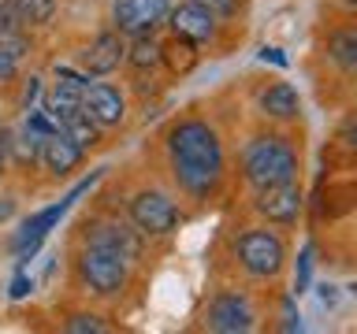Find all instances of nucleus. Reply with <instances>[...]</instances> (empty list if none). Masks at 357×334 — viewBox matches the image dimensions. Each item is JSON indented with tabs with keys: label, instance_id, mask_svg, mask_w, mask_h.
<instances>
[{
	"label": "nucleus",
	"instance_id": "f257e3e1",
	"mask_svg": "<svg viewBox=\"0 0 357 334\" xmlns=\"http://www.w3.org/2000/svg\"><path fill=\"white\" fill-rule=\"evenodd\" d=\"M167 160L175 182L190 197H208L223 175V145L220 134L201 119H183L167 134Z\"/></svg>",
	"mask_w": 357,
	"mask_h": 334
},
{
	"label": "nucleus",
	"instance_id": "f03ea898",
	"mask_svg": "<svg viewBox=\"0 0 357 334\" xmlns=\"http://www.w3.org/2000/svg\"><path fill=\"white\" fill-rule=\"evenodd\" d=\"M242 178L253 189L294 182L298 178V149L279 134H261L242 149Z\"/></svg>",
	"mask_w": 357,
	"mask_h": 334
},
{
	"label": "nucleus",
	"instance_id": "7ed1b4c3",
	"mask_svg": "<svg viewBox=\"0 0 357 334\" xmlns=\"http://www.w3.org/2000/svg\"><path fill=\"white\" fill-rule=\"evenodd\" d=\"M100 175H105V167L100 171H89L82 182H78L71 193H67L63 200H56V205H49V208H41V212H33V216L19 227V234H15V241H11V249H15V256H19V267H26V260H33L38 256V249H41V241L49 238V230H56V223H60L67 212H71V205L82 193H89L97 182H100Z\"/></svg>",
	"mask_w": 357,
	"mask_h": 334
},
{
	"label": "nucleus",
	"instance_id": "20e7f679",
	"mask_svg": "<svg viewBox=\"0 0 357 334\" xmlns=\"http://www.w3.org/2000/svg\"><path fill=\"white\" fill-rule=\"evenodd\" d=\"M234 256L253 278H275L287 264V245L275 230H245L234 245Z\"/></svg>",
	"mask_w": 357,
	"mask_h": 334
},
{
	"label": "nucleus",
	"instance_id": "39448f33",
	"mask_svg": "<svg viewBox=\"0 0 357 334\" xmlns=\"http://www.w3.org/2000/svg\"><path fill=\"white\" fill-rule=\"evenodd\" d=\"M178 205L160 189H142L138 197L130 200V223L134 230L145 234V238H164L178 227Z\"/></svg>",
	"mask_w": 357,
	"mask_h": 334
},
{
	"label": "nucleus",
	"instance_id": "423d86ee",
	"mask_svg": "<svg viewBox=\"0 0 357 334\" xmlns=\"http://www.w3.org/2000/svg\"><path fill=\"white\" fill-rule=\"evenodd\" d=\"M78 275H82V283L93 289V294L112 297V294H119V289L127 286V260H119L116 253L86 245L82 260H78Z\"/></svg>",
	"mask_w": 357,
	"mask_h": 334
},
{
	"label": "nucleus",
	"instance_id": "0eeeda50",
	"mask_svg": "<svg viewBox=\"0 0 357 334\" xmlns=\"http://www.w3.org/2000/svg\"><path fill=\"white\" fill-rule=\"evenodd\" d=\"M172 11V0H116L112 8V22L123 38H142L153 33Z\"/></svg>",
	"mask_w": 357,
	"mask_h": 334
},
{
	"label": "nucleus",
	"instance_id": "6e6552de",
	"mask_svg": "<svg viewBox=\"0 0 357 334\" xmlns=\"http://www.w3.org/2000/svg\"><path fill=\"white\" fill-rule=\"evenodd\" d=\"M86 245L105 253H116L119 260H138L142 256V234L134 230V223H119V219H100L86 230Z\"/></svg>",
	"mask_w": 357,
	"mask_h": 334
},
{
	"label": "nucleus",
	"instance_id": "1a4fd4ad",
	"mask_svg": "<svg viewBox=\"0 0 357 334\" xmlns=\"http://www.w3.org/2000/svg\"><path fill=\"white\" fill-rule=\"evenodd\" d=\"M253 305L242 294H220L208 305V331L216 334H245L253 331Z\"/></svg>",
	"mask_w": 357,
	"mask_h": 334
},
{
	"label": "nucleus",
	"instance_id": "9d476101",
	"mask_svg": "<svg viewBox=\"0 0 357 334\" xmlns=\"http://www.w3.org/2000/svg\"><path fill=\"white\" fill-rule=\"evenodd\" d=\"M82 108L89 111V119L97 127H119L123 116H127V97L112 82H89L82 89Z\"/></svg>",
	"mask_w": 357,
	"mask_h": 334
},
{
	"label": "nucleus",
	"instance_id": "9b49d317",
	"mask_svg": "<svg viewBox=\"0 0 357 334\" xmlns=\"http://www.w3.org/2000/svg\"><path fill=\"white\" fill-rule=\"evenodd\" d=\"M257 212L268 219V223H279V227H287V223L298 219L301 212V189L294 182H279V186H264L257 189Z\"/></svg>",
	"mask_w": 357,
	"mask_h": 334
},
{
	"label": "nucleus",
	"instance_id": "f8f14e48",
	"mask_svg": "<svg viewBox=\"0 0 357 334\" xmlns=\"http://www.w3.org/2000/svg\"><path fill=\"white\" fill-rule=\"evenodd\" d=\"M167 22H172V33L183 41L205 45V41L216 38V15H208V11L201 4H194V0H186V4L167 11Z\"/></svg>",
	"mask_w": 357,
	"mask_h": 334
},
{
	"label": "nucleus",
	"instance_id": "ddd939ff",
	"mask_svg": "<svg viewBox=\"0 0 357 334\" xmlns=\"http://www.w3.org/2000/svg\"><path fill=\"white\" fill-rule=\"evenodd\" d=\"M123 56H127V41H123V33L108 30V33H97L93 45L82 52V67H86V74L105 78V74H112L123 63Z\"/></svg>",
	"mask_w": 357,
	"mask_h": 334
},
{
	"label": "nucleus",
	"instance_id": "4468645a",
	"mask_svg": "<svg viewBox=\"0 0 357 334\" xmlns=\"http://www.w3.org/2000/svg\"><path fill=\"white\" fill-rule=\"evenodd\" d=\"M82 156H86V149L78 141H71L63 130H56V134H49V138H41V149H38V160L49 167V171L60 178V175H71L78 164H82Z\"/></svg>",
	"mask_w": 357,
	"mask_h": 334
},
{
	"label": "nucleus",
	"instance_id": "2eb2a0df",
	"mask_svg": "<svg viewBox=\"0 0 357 334\" xmlns=\"http://www.w3.org/2000/svg\"><path fill=\"white\" fill-rule=\"evenodd\" d=\"M261 111L268 119H298L301 111V100H298V89L290 82H275L261 93Z\"/></svg>",
	"mask_w": 357,
	"mask_h": 334
},
{
	"label": "nucleus",
	"instance_id": "dca6fc26",
	"mask_svg": "<svg viewBox=\"0 0 357 334\" xmlns=\"http://www.w3.org/2000/svg\"><path fill=\"white\" fill-rule=\"evenodd\" d=\"M123 60H127L134 71H153V67L164 63V60H160V45L153 41V33H142V38H134Z\"/></svg>",
	"mask_w": 357,
	"mask_h": 334
},
{
	"label": "nucleus",
	"instance_id": "f3484780",
	"mask_svg": "<svg viewBox=\"0 0 357 334\" xmlns=\"http://www.w3.org/2000/svg\"><path fill=\"white\" fill-rule=\"evenodd\" d=\"M82 108V89H75V86H63V82H56L52 86V97L45 100V111L56 119V122H63L71 111Z\"/></svg>",
	"mask_w": 357,
	"mask_h": 334
},
{
	"label": "nucleus",
	"instance_id": "a211bd4d",
	"mask_svg": "<svg viewBox=\"0 0 357 334\" xmlns=\"http://www.w3.org/2000/svg\"><path fill=\"white\" fill-rule=\"evenodd\" d=\"M60 130L67 134L71 141H78L82 149H89V145H97V134H100V127L93 119H89V111L86 108H78V111H71L63 122H60Z\"/></svg>",
	"mask_w": 357,
	"mask_h": 334
},
{
	"label": "nucleus",
	"instance_id": "6ab92c4d",
	"mask_svg": "<svg viewBox=\"0 0 357 334\" xmlns=\"http://www.w3.org/2000/svg\"><path fill=\"white\" fill-rule=\"evenodd\" d=\"M328 56L342 71H354L357 67V33L354 30H335L328 38Z\"/></svg>",
	"mask_w": 357,
	"mask_h": 334
},
{
	"label": "nucleus",
	"instance_id": "aec40b11",
	"mask_svg": "<svg viewBox=\"0 0 357 334\" xmlns=\"http://www.w3.org/2000/svg\"><path fill=\"white\" fill-rule=\"evenodd\" d=\"M160 60H167V67L178 74H186L190 67L197 63V52H194V41H183V38H175L167 49H160Z\"/></svg>",
	"mask_w": 357,
	"mask_h": 334
},
{
	"label": "nucleus",
	"instance_id": "412c9836",
	"mask_svg": "<svg viewBox=\"0 0 357 334\" xmlns=\"http://www.w3.org/2000/svg\"><path fill=\"white\" fill-rule=\"evenodd\" d=\"M15 11L22 19V26H45V22H52L56 15V0H15Z\"/></svg>",
	"mask_w": 357,
	"mask_h": 334
},
{
	"label": "nucleus",
	"instance_id": "4be33fe9",
	"mask_svg": "<svg viewBox=\"0 0 357 334\" xmlns=\"http://www.w3.org/2000/svg\"><path fill=\"white\" fill-rule=\"evenodd\" d=\"M22 130L38 134V138H49V134L60 130V122H56L45 108H26V127H22Z\"/></svg>",
	"mask_w": 357,
	"mask_h": 334
},
{
	"label": "nucleus",
	"instance_id": "5701e85b",
	"mask_svg": "<svg viewBox=\"0 0 357 334\" xmlns=\"http://www.w3.org/2000/svg\"><path fill=\"white\" fill-rule=\"evenodd\" d=\"M63 331L67 334H105L108 323L100 319V316H89V312H78V316H71V319L63 323Z\"/></svg>",
	"mask_w": 357,
	"mask_h": 334
},
{
	"label": "nucleus",
	"instance_id": "b1692460",
	"mask_svg": "<svg viewBox=\"0 0 357 334\" xmlns=\"http://www.w3.org/2000/svg\"><path fill=\"white\" fill-rule=\"evenodd\" d=\"M19 33H22V19L15 11V0H0V41L19 38Z\"/></svg>",
	"mask_w": 357,
	"mask_h": 334
},
{
	"label": "nucleus",
	"instance_id": "393cba45",
	"mask_svg": "<svg viewBox=\"0 0 357 334\" xmlns=\"http://www.w3.org/2000/svg\"><path fill=\"white\" fill-rule=\"evenodd\" d=\"M312 286V245L298 253V271H294V294H305Z\"/></svg>",
	"mask_w": 357,
	"mask_h": 334
},
{
	"label": "nucleus",
	"instance_id": "a878e982",
	"mask_svg": "<svg viewBox=\"0 0 357 334\" xmlns=\"http://www.w3.org/2000/svg\"><path fill=\"white\" fill-rule=\"evenodd\" d=\"M52 74H56V82L75 86V89H86V86H89V74H86V71H71L67 63H56V67H52Z\"/></svg>",
	"mask_w": 357,
	"mask_h": 334
},
{
	"label": "nucleus",
	"instance_id": "bb28decb",
	"mask_svg": "<svg viewBox=\"0 0 357 334\" xmlns=\"http://www.w3.org/2000/svg\"><path fill=\"white\" fill-rule=\"evenodd\" d=\"M194 4H201L208 15H216V19H231L234 11H238V0H194Z\"/></svg>",
	"mask_w": 357,
	"mask_h": 334
},
{
	"label": "nucleus",
	"instance_id": "cd10ccee",
	"mask_svg": "<svg viewBox=\"0 0 357 334\" xmlns=\"http://www.w3.org/2000/svg\"><path fill=\"white\" fill-rule=\"evenodd\" d=\"M30 294H33V275H26L19 267V275L11 278V286H8V297L11 301H22V297H30Z\"/></svg>",
	"mask_w": 357,
	"mask_h": 334
},
{
	"label": "nucleus",
	"instance_id": "c85d7f7f",
	"mask_svg": "<svg viewBox=\"0 0 357 334\" xmlns=\"http://www.w3.org/2000/svg\"><path fill=\"white\" fill-rule=\"evenodd\" d=\"M15 67H19V56H11L4 45H0V82H8V78H15Z\"/></svg>",
	"mask_w": 357,
	"mask_h": 334
},
{
	"label": "nucleus",
	"instance_id": "c756f323",
	"mask_svg": "<svg viewBox=\"0 0 357 334\" xmlns=\"http://www.w3.org/2000/svg\"><path fill=\"white\" fill-rule=\"evenodd\" d=\"M283 331H301V316L294 312V297L283 301Z\"/></svg>",
	"mask_w": 357,
	"mask_h": 334
},
{
	"label": "nucleus",
	"instance_id": "7c9ffc66",
	"mask_svg": "<svg viewBox=\"0 0 357 334\" xmlns=\"http://www.w3.org/2000/svg\"><path fill=\"white\" fill-rule=\"evenodd\" d=\"M38 97H41V78H30L26 89H22V108H33V104H38Z\"/></svg>",
	"mask_w": 357,
	"mask_h": 334
},
{
	"label": "nucleus",
	"instance_id": "2f4dec72",
	"mask_svg": "<svg viewBox=\"0 0 357 334\" xmlns=\"http://www.w3.org/2000/svg\"><path fill=\"white\" fill-rule=\"evenodd\" d=\"M317 294H320V305H324V308H339V286L324 283V286L317 289Z\"/></svg>",
	"mask_w": 357,
	"mask_h": 334
},
{
	"label": "nucleus",
	"instance_id": "473e14b6",
	"mask_svg": "<svg viewBox=\"0 0 357 334\" xmlns=\"http://www.w3.org/2000/svg\"><path fill=\"white\" fill-rule=\"evenodd\" d=\"M261 60H264V63H275V67H287L283 49H261Z\"/></svg>",
	"mask_w": 357,
	"mask_h": 334
},
{
	"label": "nucleus",
	"instance_id": "72a5a7b5",
	"mask_svg": "<svg viewBox=\"0 0 357 334\" xmlns=\"http://www.w3.org/2000/svg\"><path fill=\"white\" fill-rule=\"evenodd\" d=\"M4 160H8V134L0 130V175H4Z\"/></svg>",
	"mask_w": 357,
	"mask_h": 334
}]
</instances>
